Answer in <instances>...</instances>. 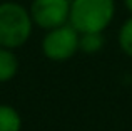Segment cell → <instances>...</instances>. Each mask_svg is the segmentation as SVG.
Masks as SVG:
<instances>
[{"label": "cell", "instance_id": "1", "mask_svg": "<svg viewBox=\"0 0 132 131\" xmlns=\"http://www.w3.org/2000/svg\"><path fill=\"white\" fill-rule=\"evenodd\" d=\"M114 0H70L69 24L79 34L104 32L114 19Z\"/></svg>", "mask_w": 132, "mask_h": 131}, {"label": "cell", "instance_id": "2", "mask_svg": "<svg viewBox=\"0 0 132 131\" xmlns=\"http://www.w3.org/2000/svg\"><path fill=\"white\" fill-rule=\"evenodd\" d=\"M30 12L15 2L0 3V46L7 49L20 47L32 34Z\"/></svg>", "mask_w": 132, "mask_h": 131}, {"label": "cell", "instance_id": "3", "mask_svg": "<svg viewBox=\"0 0 132 131\" xmlns=\"http://www.w3.org/2000/svg\"><path fill=\"white\" fill-rule=\"evenodd\" d=\"M79 35L80 34L70 25L64 24L50 29L42 40V50L50 61H67L79 50Z\"/></svg>", "mask_w": 132, "mask_h": 131}, {"label": "cell", "instance_id": "4", "mask_svg": "<svg viewBox=\"0 0 132 131\" xmlns=\"http://www.w3.org/2000/svg\"><path fill=\"white\" fill-rule=\"evenodd\" d=\"M69 13L70 0H34L30 7L32 20L47 30L67 24Z\"/></svg>", "mask_w": 132, "mask_h": 131}, {"label": "cell", "instance_id": "5", "mask_svg": "<svg viewBox=\"0 0 132 131\" xmlns=\"http://www.w3.org/2000/svg\"><path fill=\"white\" fill-rule=\"evenodd\" d=\"M19 71V61L10 49L0 46V82L10 81Z\"/></svg>", "mask_w": 132, "mask_h": 131}, {"label": "cell", "instance_id": "6", "mask_svg": "<svg viewBox=\"0 0 132 131\" xmlns=\"http://www.w3.org/2000/svg\"><path fill=\"white\" fill-rule=\"evenodd\" d=\"M22 119L13 108L0 104V131H20Z\"/></svg>", "mask_w": 132, "mask_h": 131}, {"label": "cell", "instance_id": "7", "mask_svg": "<svg viewBox=\"0 0 132 131\" xmlns=\"http://www.w3.org/2000/svg\"><path fill=\"white\" fill-rule=\"evenodd\" d=\"M104 46L102 32H84L79 35V49L85 54H95Z\"/></svg>", "mask_w": 132, "mask_h": 131}, {"label": "cell", "instance_id": "8", "mask_svg": "<svg viewBox=\"0 0 132 131\" xmlns=\"http://www.w3.org/2000/svg\"><path fill=\"white\" fill-rule=\"evenodd\" d=\"M119 46L129 57H132V17L122 24L119 30Z\"/></svg>", "mask_w": 132, "mask_h": 131}, {"label": "cell", "instance_id": "9", "mask_svg": "<svg viewBox=\"0 0 132 131\" xmlns=\"http://www.w3.org/2000/svg\"><path fill=\"white\" fill-rule=\"evenodd\" d=\"M124 3H126V7H127V10L132 13V0H124Z\"/></svg>", "mask_w": 132, "mask_h": 131}]
</instances>
